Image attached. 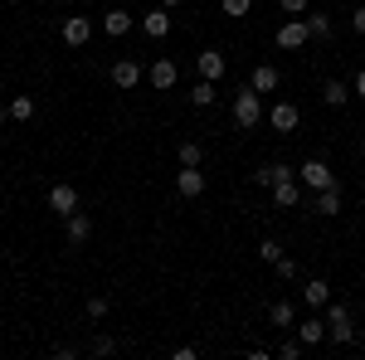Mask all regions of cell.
Wrapping results in <instances>:
<instances>
[{
	"instance_id": "836d02e7",
	"label": "cell",
	"mask_w": 365,
	"mask_h": 360,
	"mask_svg": "<svg viewBox=\"0 0 365 360\" xmlns=\"http://www.w3.org/2000/svg\"><path fill=\"white\" fill-rule=\"evenodd\" d=\"M351 29H356V34H365V5H356V10H351Z\"/></svg>"
},
{
	"instance_id": "4316f807",
	"label": "cell",
	"mask_w": 365,
	"mask_h": 360,
	"mask_svg": "<svg viewBox=\"0 0 365 360\" xmlns=\"http://www.w3.org/2000/svg\"><path fill=\"white\" fill-rule=\"evenodd\" d=\"M88 322H103V317H108V312H113V302H108V297H88Z\"/></svg>"
},
{
	"instance_id": "83f0119b",
	"label": "cell",
	"mask_w": 365,
	"mask_h": 360,
	"mask_svg": "<svg viewBox=\"0 0 365 360\" xmlns=\"http://www.w3.org/2000/svg\"><path fill=\"white\" fill-rule=\"evenodd\" d=\"M273 268H278V277H282V282H297V273H302V268H297V258H287V253H282V258L273 263Z\"/></svg>"
},
{
	"instance_id": "d6a6232c",
	"label": "cell",
	"mask_w": 365,
	"mask_h": 360,
	"mask_svg": "<svg viewBox=\"0 0 365 360\" xmlns=\"http://www.w3.org/2000/svg\"><path fill=\"white\" fill-rule=\"evenodd\" d=\"M282 15H307V0H278Z\"/></svg>"
},
{
	"instance_id": "d4e9b609",
	"label": "cell",
	"mask_w": 365,
	"mask_h": 360,
	"mask_svg": "<svg viewBox=\"0 0 365 360\" xmlns=\"http://www.w3.org/2000/svg\"><path fill=\"white\" fill-rule=\"evenodd\" d=\"M307 34H312V39H331V34H336L331 15H307Z\"/></svg>"
},
{
	"instance_id": "8d00e7d4",
	"label": "cell",
	"mask_w": 365,
	"mask_h": 360,
	"mask_svg": "<svg viewBox=\"0 0 365 360\" xmlns=\"http://www.w3.org/2000/svg\"><path fill=\"white\" fill-rule=\"evenodd\" d=\"M0 122H5V103H0Z\"/></svg>"
},
{
	"instance_id": "52a82bcc",
	"label": "cell",
	"mask_w": 365,
	"mask_h": 360,
	"mask_svg": "<svg viewBox=\"0 0 365 360\" xmlns=\"http://www.w3.org/2000/svg\"><path fill=\"white\" fill-rule=\"evenodd\" d=\"M297 122H302L297 103H273V108H268V127H273V132H297Z\"/></svg>"
},
{
	"instance_id": "484cf974",
	"label": "cell",
	"mask_w": 365,
	"mask_h": 360,
	"mask_svg": "<svg viewBox=\"0 0 365 360\" xmlns=\"http://www.w3.org/2000/svg\"><path fill=\"white\" fill-rule=\"evenodd\" d=\"M205 161V146L200 141H180V166H200Z\"/></svg>"
},
{
	"instance_id": "b9f144b4",
	"label": "cell",
	"mask_w": 365,
	"mask_h": 360,
	"mask_svg": "<svg viewBox=\"0 0 365 360\" xmlns=\"http://www.w3.org/2000/svg\"><path fill=\"white\" fill-rule=\"evenodd\" d=\"M0 175H5V170H0Z\"/></svg>"
},
{
	"instance_id": "4dcf8cb0",
	"label": "cell",
	"mask_w": 365,
	"mask_h": 360,
	"mask_svg": "<svg viewBox=\"0 0 365 360\" xmlns=\"http://www.w3.org/2000/svg\"><path fill=\"white\" fill-rule=\"evenodd\" d=\"M302 351H307V346H302V336H297V341H282V346H278V360H302Z\"/></svg>"
},
{
	"instance_id": "f1b7e54d",
	"label": "cell",
	"mask_w": 365,
	"mask_h": 360,
	"mask_svg": "<svg viewBox=\"0 0 365 360\" xmlns=\"http://www.w3.org/2000/svg\"><path fill=\"white\" fill-rule=\"evenodd\" d=\"M88 351H93L98 360H103V356H117V341H113V336H93V346H88Z\"/></svg>"
},
{
	"instance_id": "6da1fadb",
	"label": "cell",
	"mask_w": 365,
	"mask_h": 360,
	"mask_svg": "<svg viewBox=\"0 0 365 360\" xmlns=\"http://www.w3.org/2000/svg\"><path fill=\"white\" fill-rule=\"evenodd\" d=\"M263 117H268V112H263V93H253V88L244 83L239 93H234V122H239L244 132H253Z\"/></svg>"
},
{
	"instance_id": "ffe728a7",
	"label": "cell",
	"mask_w": 365,
	"mask_h": 360,
	"mask_svg": "<svg viewBox=\"0 0 365 360\" xmlns=\"http://www.w3.org/2000/svg\"><path fill=\"white\" fill-rule=\"evenodd\" d=\"M312 195H317V200H312V210H317V215H327V220L341 215V185H331V190H312Z\"/></svg>"
},
{
	"instance_id": "9c48e42d",
	"label": "cell",
	"mask_w": 365,
	"mask_h": 360,
	"mask_svg": "<svg viewBox=\"0 0 365 360\" xmlns=\"http://www.w3.org/2000/svg\"><path fill=\"white\" fill-rule=\"evenodd\" d=\"M175 190L185 195V200L205 195V170H200V166H180V170H175Z\"/></svg>"
},
{
	"instance_id": "7c38bea8",
	"label": "cell",
	"mask_w": 365,
	"mask_h": 360,
	"mask_svg": "<svg viewBox=\"0 0 365 360\" xmlns=\"http://www.w3.org/2000/svg\"><path fill=\"white\" fill-rule=\"evenodd\" d=\"M113 83L122 88V93H132V88L141 83V63H137V58H117V63H113Z\"/></svg>"
},
{
	"instance_id": "603a6c76",
	"label": "cell",
	"mask_w": 365,
	"mask_h": 360,
	"mask_svg": "<svg viewBox=\"0 0 365 360\" xmlns=\"http://www.w3.org/2000/svg\"><path fill=\"white\" fill-rule=\"evenodd\" d=\"M215 98H220V83H210V78L190 88V108H215Z\"/></svg>"
},
{
	"instance_id": "ac0fdd59",
	"label": "cell",
	"mask_w": 365,
	"mask_h": 360,
	"mask_svg": "<svg viewBox=\"0 0 365 360\" xmlns=\"http://www.w3.org/2000/svg\"><path fill=\"white\" fill-rule=\"evenodd\" d=\"M268 322H273L278 331H292V326H297V307L287 302V297H278V302L268 307Z\"/></svg>"
},
{
	"instance_id": "e575fe53",
	"label": "cell",
	"mask_w": 365,
	"mask_h": 360,
	"mask_svg": "<svg viewBox=\"0 0 365 360\" xmlns=\"http://www.w3.org/2000/svg\"><path fill=\"white\" fill-rule=\"evenodd\" d=\"M351 93H356V98H365V68L356 73V83H351Z\"/></svg>"
},
{
	"instance_id": "d590c367",
	"label": "cell",
	"mask_w": 365,
	"mask_h": 360,
	"mask_svg": "<svg viewBox=\"0 0 365 360\" xmlns=\"http://www.w3.org/2000/svg\"><path fill=\"white\" fill-rule=\"evenodd\" d=\"M161 5H166V10H175V5H185V0H161Z\"/></svg>"
},
{
	"instance_id": "cb8c5ba5",
	"label": "cell",
	"mask_w": 365,
	"mask_h": 360,
	"mask_svg": "<svg viewBox=\"0 0 365 360\" xmlns=\"http://www.w3.org/2000/svg\"><path fill=\"white\" fill-rule=\"evenodd\" d=\"M322 98H327V108H346V103H351V83H341V78H327Z\"/></svg>"
},
{
	"instance_id": "5b68a950",
	"label": "cell",
	"mask_w": 365,
	"mask_h": 360,
	"mask_svg": "<svg viewBox=\"0 0 365 360\" xmlns=\"http://www.w3.org/2000/svg\"><path fill=\"white\" fill-rule=\"evenodd\" d=\"M58 34H63V44H68V49H83L88 39H93V20H88V15H68Z\"/></svg>"
},
{
	"instance_id": "ba28073f",
	"label": "cell",
	"mask_w": 365,
	"mask_h": 360,
	"mask_svg": "<svg viewBox=\"0 0 365 360\" xmlns=\"http://www.w3.org/2000/svg\"><path fill=\"white\" fill-rule=\"evenodd\" d=\"M146 78H151V88H156V93H166V88H175L180 68H175V58H156V63L146 68Z\"/></svg>"
},
{
	"instance_id": "f35d334b",
	"label": "cell",
	"mask_w": 365,
	"mask_h": 360,
	"mask_svg": "<svg viewBox=\"0 0 365 360\" xmlns=\"http://www.w3.org/2000/svg\"><path fill=\"white\" fill-rule=\"evenodd\" d=\"M10 5H20V0H10Z\"/></svg>"
},
{
	"instance_id": "d6986e66",
	"label": "cell",
	"mask_w": 365,
	"mask_h": 360,
	"mask_svg": "<svg viewBox=\"0 0 365 360\" xmlns=\"http://www.w3.org/2000/svg\"><path fill=\"white\" fill-rule=\"evenodd\" d=\"M132 29V10H122V5H113L108 15H103V34H113V39H122Z\"/></svg>"
},
{
	"instance_id": "44dd1931",
	"label": "cell",
	"mask_w": 365,
	"mask_h": 360,
	"mask_svg": "<svg viewBox=\"0 0 365 360\" xmlns=\"http://www.w3.org/2000/svg\"><path fill=\"white\" fill-rule=\"evenodd\" d=\"M5 117H10V122H29V117H34V98H29V93H15V98L5 103Z\"/></svg>"
},
{
	"instance_id": "1f68e13d",
	"label": "cell",
	"mask_w": 365,
	"mask_h": 360,
	"mask_svg": "<svg viewBox=\"0 0 365 360\" xmlns=\"http://www.w3.org/2000/svg\"><path fill=\"white\" fill-rule=\"evenodd\" d=\"M249 10H253V0H225V15H234V20L249 15Z\"/></svg>"
},
{
	"instance_id": "ab89813d",
	"label": "cell",
	"mask_w": 365,
	"mask_h": 360,
	"mask_svg": "<svg viewBox=\"0 0 365 360\" xmlns=\"http://www.w3.org/2000/svg\"><path fill=\"white\" fill-rule=\"evenodd\" d=\"M336 5H346V0H336Z\"/></svg>"
},
{
	"instance_id": "277c9868",
	"label": "cell",
	"mask_w": 365,
	"mask_h": 360,
	"mask_svg": "<svg viewBox=\"0 0 365 360\" xmlns=\"http://www.w3.org/2000/svg\"><path fill=\"white\" fill-rule=\"evenodd\" d=\"M273 39H278V49H302V44L312 39V34H307V20L287 15V20L278 25V34H273Z\"/></svg>"
},
{
	"instance_id": "f546056e",
	"label": "cell",
	"mask_w": 365,
	"mask_h": 360,
	"mask_svg": "<svg viewBox=\"0 0 365 360\" xmlns=\"http://www.w3.org/2000/svg\"><path fill=\"white\" fill-rule=\"evenodd\" d=\"M258 258H263V263H278V258H282V244H278V239H263V244H258Z\"/></svg>"
},
{
	"instance_id": "74e56055",
	"label": "cell",
	"mask_w": 365,
	"mask_h": 360,
	"mask_svg": "<svg viewBox=\"0 0 365 360\" xmlns=\"http://www.w3.org/2000/svg\"><path fill=\"white\" fill-rule=\"evenodd\" d=\"M361 151H365V137H361Z\"/></svg>"
},
{
	"instance_id": "8992f818",
	"label": "cell",
	"mask_w": 365,
	"mask_h": 360,
	"mask_svg": "<svg viewBox=\"0 0 365 360\" xmlns=\"http://www.w3.org/2000/svg\"><path fill=\"white\" fill-rule=\"evenodd\" d=\"M49 210H54L58 220L78 215V190H73V185H63V180H58V185H49Z\"/></svg>"
},
{
	"instance_id": "e0dca14e",
	"label": "cell",
	"mask_w": 365,
	"mask_h": 360,
	"mask_svg": "<svg viewBox=\"0 0 365 360\" xmlns=\"http://www.w3.org/2000/svg\"><path fill=\"white\" fill-rule=\"evenodd\" d=\"M63 234H68V244L78 249V244H88V239H93V220L78 210V215H68V220H63Z\"/></svg>"
},
{
	"instance_id": "8fae6325",
	"label": "cell",
	"mask_w": 365,
	"mask_h": 360,
	"mask_svg": "<svg viewBox=\"0 0 365 360\" xmlns=\"http://www.w3.org/2000/svg\"><path fill=\"white\" fill-rule=\"evenodd\" d=\"M287 175H297L292 166H282V161H263V166L253 170V185H263V190H273L278 180H287Z\"/></svg>"
},
{
	"instance_id": "4fadbf2b",
	"label": "cell",
	"mask_w": 365,
	"mask_h": 360,
	"mask_svg": "<svg viewBox=\"0 0 365 360\" xmlns=\"http://www.w3.org/2000/svg\"><path fill=\"white\" fill-rule=\"evenodd\" d=\"M302 302H307L312 312H322V307L331 302V287H327V277H307V282H302Z\"/></svg>"
},
{
	"instance_id": "3957f363",
	"label": "cell",
	"mask_w": 365,
	"mask_h": 360,
	"mask_svg": "<svg viewBox=\"0 0 365 360\" xmlns=\"http://www.w3.org/2000/svg\"><path fill=\"white\" fill-rule=\"evenodd\" d=\"M297 180H302L307 190H331V185H336V170L327 166V161H317V156H312V161H302V166H297Z\"/></svg>"
},
{
	"instance_id": "7402d4cb",
	"label": "cell",
	"mask_w": 365,
	"mask_h": 360,
	"mask_svg": "<svg viewBox=\"0 0 365 360\" xmlns=\"http://www.w3.org/2000/svg\"><path fill=\"white\" fill-rule=\"evenodd\" d=\"M297 336H302V346H322V336H327V317H307V322H297Z\"/></svg>"
},
{
	"instance_id": "30bf717a",
	"label": "cell",
	"mask_w": 365,
	"mask_h": 360,
	"mask_svg": "<svg viewBox=\"0 0 365 360\" xmlns=\"http://www.w3.org/2000/svg\"><path fill=\"white\" fill-rule=\"evenodd\" d=\"M195 68H200V78H210V83H220V78H225V54H220V49H205V54H195Z\"/></svg>"
},
{
	"instance_id": "60d3db41",
	"label": "cell",
	"mask_w": 365,
	"mask_h": 360,
	"mask_svg": "<svg viewBox=\"0 0 365 360\" xmlns=\"http://www.w3.org/2000/svg\"><path fill=\"white\" fill-rule=\"evenodd\" d=\"M0 146H5V141H0Z\"/></svg>"
},
{
	"instance_id": "9a60e30c",
	"label": "cell",
	"mask_w": 365,
	"mask_h": 360,
	"mask_svg": "<svg viewBox=\"0 0 365 360\" xmlns=\"http://www.w3.org/2000/svg\"><path fill=\"white\" fill-rule=\"evenodd\" d=\"M249 88H253V93H278L282 73L273 68V63H258V68H253V78H249Z\"/></svg>"
},
{
	"instance_id": "5bb4252c",
	"label": "cell",
	"mask_w": 365,
	"mask_h": 360,
	"mask_svg": "<svg viewBox=\"0 0 365 360\" xmlns=\"http://www.w3.org/2000/svg\"><path fill=\"white\" fill-rule=\"evenodd\" d=\"M141 29H146L151 39H166V34H170V10H166V5L146 10V15H141Z\"/></svg>"
},
{
	"instance_id": "7a4b0ae2",
	"label": "cell",
	"mask_w": 365,
	"mask_h": 360,
	"mask_svg": "<svg viewBox=\"0 0 365 360\" xmlns=\"http://www.w3.org/2000/svg\"><path fill=\"white\" fill-rule=\"evenodd\" d=\"M327 331L336 346H351L356 341V322H351V307L346 302H327Z\"/></svg>"
},
{
	"instance_id": "2e32d148",
	"label": "cell",
	"mask_w": 365,
	"mask_h": 360,
	"mask_svg": "<svg viewBox=\"0 0 365 360\" xmlns=\"http://www.w3.org/2000/svg\"><path fill=\"white\" fill-rule=\"evenodd\" d=\"M297 200H302V180H297V175H287V180L273 185V205H278V210H292Z\"/></svg>"
}]
</instances>
